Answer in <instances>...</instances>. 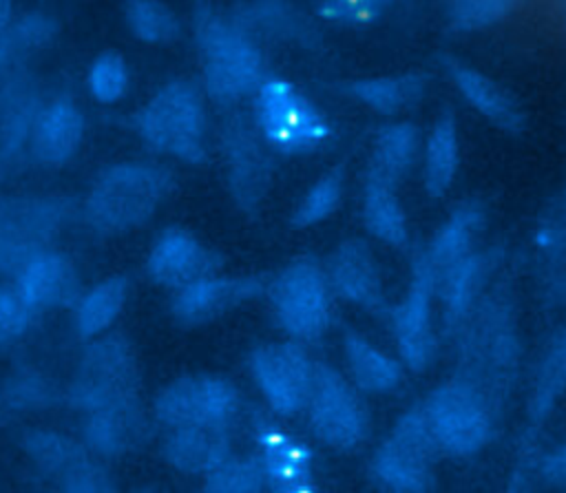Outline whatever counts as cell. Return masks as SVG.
Returning a JSON list of instances; mask_svg holds the SVG:
<instances>
[{
    "label": "cell",
    "mask_w": 566,
    "mask_h": 493,
    "mask_svg": "<svg viewBox=\"0 0 566 493\" xmlns=\"http://www.w3.org/2000/svg\"><path fill=\"white\" fill-rule=\"evenodd\" d=\"M250 374L274 413L287 418L307 407L314 385V363L294 343H265L250 352Z\"/></svg>",
    "instance_id": "30bf717a"
},
{
    "label": "cell",
    "mask_w": 566,
    "mask_h": 493,
    "mask_svg": "<svg viewBox=\"0 0 566 493\" xmlns=\"http://www.w3.org/2000/svg\"><path fill=\"white\" fill-rule=\"evenodd\" d=\"M482 221H484V208L475 199L460 203L449 214V219L436 232L429 250L424 252L436 279L471 254L469 250Z\"/></svg>",
    "instance_id": "7402d4cb"
},
{
    "label": "cell",
    "mask_w": 566,
    "mask_h": 493,
    "mask_svg": "<svg viewBox=\"0 0 566 493\" xmlns=\"http://www.w3.org/2000/svg\"><path fill=\"white\" fill-rule=\"evenodd\" d=\"M436 274L424 254L413 263V274L405 298L391 312V325L398 352L411 371H422L436 356V336L431 325V294Z\"/></svg>",
    "instance_id": "7c38bea8"
},
{
    "label": "cell",
    "mask_w": 566,
    "mask_h": 493,
    "mask_svg": "<svg viewBox=\"0 0 566 493\" xmlns=\"http://www.w3.org/2000/svg\"><path fill=\"white\" fill-rule=\"evenodd\" d=\"M148 438V420L137 398L86 411L84 442L99 455H122L142 447Z\"/></svg>",
    "instance_id": "ac0fdd59"
},
{
    "label": "cell",
    "mask_w": 566,
    "mask_h": 493,
    "mask_svg": "<svg viewBox=\"0 0 566 493\" xmlns=\"http://www.w3.org/2000/svg\"><path fill=\"white\" fill-rule=\"evenodd\" d=\"M349 374L358 389L369 394L394 391L400 382V365L363 336L347 332L343 338Z\"/></svg>",
    "instance_id": "cb8c5ba5"
},
{
    "label": "cell",
    "mask_w": 566,
    "mask_h": 493,
    "mask_svg": "<svg viewBox=\"0 0 566 493\" xmlns=\"http://www.w3.org/2000/svg\"><path fill=\"white\" fill-rule=\"evenodd\" d=\"M239 411L232 382L212 374H190L166 385L153 405L155 420L166 429L184 424H230Z\"/></svg>",
    "instance_id": "9c48e42d"
},
{
    "label": "cell",
    "mask_w": 566,
    "mask_h": 493,
    "mask_svg": "<svg viewBox=\"0 0 566 493\" xmlns=\"http://www.w3.org/2000/svg\"><path fill=\"white\" fill-rule=\"evenodd\" d=\"M564 385H566V329L555 338V343L551 345L539 367L535 391L531 398V413L535 418H542L553 407Z\"/></svg>",
    "instance_id": "836d02e7"
},
{
    "label": "cell",
    "mask_w": 566,
    "mask_h": 493,
    "mask_svg": "<svg viewBox=\"0 0 566 493\" xmlns=\"http://www.w3.org/2000/svg\"><path fill=\"white\" fill-rule=\"evenodd\" d=\"M327 281L334 292L349 303L371 312H380L385 307L376 256L360 239H347L334 250L327 268Z\"/></svg>",
    "instance_id": "9a60e30c"
},
{
    "label": "cell",
    "mask_w": 566,
    "mask_h": 493,
    "mask_svg": "<svg viewBox=\"0 0 566 493\" xmlns=\"http://www.w3.org/2000/svg\"><path fill=\"white\" fill-rule=\"evenodd\" d=\"M60 486L64 491H77V493H102V491L115 489L108 471L91 458H86L71 473H66L60 480Z\"/></svg>",
    "instance_id": "ab89813d"
},
{
    "label": "cell",
    "mask_w": 566,
    "mask_h": 493,
    "mask_svg": "<svg viewBox=\"0 0 566 493\" xmlns=\"http://www.w3.org/2000/svg\"><path fill=\"white\" fill-rule=\"evenodd\" d=\"M422 409L436 444L451 455H473L491 436L489 402L467 380H449L436 387Z\"/></svg>",
    "instance_id": "8992f818"
},
{
    "label": "cell",
    "mask_w": 566,
    "mask_h": 493,
    "mask_svg": "<svg viewBox=\"0 0 566 493\" xmlns=\"http://www.w3.org/2000/svg\"><path fill=\"white\" fill-rule=\"evenodd\" d=\"M515 0H444L453 29L475 31L502 20Z\"/></svg>",
    "instance_id": "8d00e7d4"
},
{
    "label": "cell",
    "mask_w": 566,
    "mask_h": 493,
    "mask_svg": "<svg viewBox=\"0 0 566 493\" xmlns=\"http://www.w3.org/2000/svg\"><path fill=\"white\" fill-rule=\"evenodd\" d=\"M24 451L40 466L42 473L62 480L80 462L88 458L86 449L60 433L53 431H31L24 436Z\"/></svg>",
    "instance_id": "f1b7e54d"
},
{
    "label": "cell",
    "mask_w": 566,
    "mask_h": 493,
    "mask_svg": "<svg viewBox=\"0 0 566 493\" xmlns=\"http://www.w3.org/2000/svg\"><path fill=\"white\" fill-rule=\"evenodd\" d=\"M261 281L254 276H201L175 292L172 316L186 325H201L219 318L232 307L259 294Z\"/></svg>",
    "instance_id": "4fadbf2b"
},
{
    "label": "cell",
    "mask_w": 566,
    "mask_h": 493,
    "mask_svg": "<svg viewBox=\"0 0 566 493\" xmlns=\"http://www.w3.org/2000/svg\"><path fill=\"white\" fill-rule=\"evenodd\" d=\"M139 137L155 150L181 161H201L206 115L199 93L186 82L161 86L135 115Z\"/></svg>",
    "instance_id": "7a4b0ae2"
},
{
    "label": "cell",
    "mask_w": 566,
    "mask_h": 493,
    "mask_svg": "<svg viewBox=\"0 0 566 493\" xmlns=\"http://www.w3.org/2000/svg\"><path fill=\"white\" fill-rule=\"evenodd\" d=\"M259 460L272 491L307 493L316 489L312 480V451L303 440L272 422H265L259 431Z\"/></svg>",
    "instance_id": "2e32d148"
},
{
    "label": "cell",
    "mask_w": 566,
    "mask_h": 493,
    "mask_svg": "<svg viewBox=\"0 0 566 493\" xmlns=\"http://www.w3.org/2000/svg\"><path fill=\"white\" fill-rule=\"evenodd\" d=\"M387 0H323L321 15L334 22H369L374 20L382 9Z\"/></svg>",
    "instance_id": "f35d334b"
},
{
    "label": "cell",
    "mask_w": 566,
    "mask_h": 493,
    "mask_svg": "<svg viewBox=\"0 0 566 493\" xmlns=\"http://www.w3.org/2000/svg\"><path fill=\"white\" fill-rule=\"evenodd\" d=\"M88 91L102 104L122 99L128 91V66L117 51L99 53L88 69Z\"/></svg>",
    "instance_id": "e575fe53"
},
{
    "label": "cell",
    "mask_w": 566,
    "mask_h": 493,
    "mask_svg": "<svg viewBox=\"0 0 566 493\" xmlns=\"http://www.w3.org/2000/svg\"><path fill=\"white\" fill-rule=\"evenodd\" d=\"M49 394L51 389L46 387V382L33 374H22L18 376L11 387H7V398H11V402L18 409H29L33 405H46L49 402Z\"/></svg>",
    "instance_id": "60d3db41"
},
{
    "label": "cell",
    "mask_w": 566,
    "mask_h": 493,
    "mask_svg": "<svg viewBox=\"0 0 566 493\" xmlns=\"http://www.w3.org/2000/svg\"><path fill=\"white\" fill-rule=\"evenodd\" d=\"M270 301L279 325L294 338L316 340L329 325V281L312 259H298L272 281Z\"/></svg>",
    "instance_id": "ba28073f"
},
{
    "label": "cell",
    "mask_w": 566,
    "mask_h": 493,
    "mask_svg": "<svg viewBox=\"0 0 566 493\" xmlns=\"http://www.w3.org/2000/svg\"><path fill=\"white\" fill-rule=\"evenodd\" d=\"M314 436L332 449H354L367 431L365 409L349 382L327 365L314 367V385L307 400Z\"/></svg>",
    "instance_id": "8fae6325"
},
{
    "label": "cell",
    "mask_w": 566,
    "mask_h": 493,
    "mask_svg": "<svg viewBox=\"0 0 566 493\" xmlns=\"http://www.w3.org/2000/svg\"><path fill=\"white\" fill-rule=\"evenodd\" d=\"M427 88V75L422 73H405L389 77H371L349 82L347 91L369 108L391 115L402 108H411L420 102Z\"/></svg>",
    "instance_id": "484cf974"
},
{
    "label": "cell",
    "mask_w": 566,
    "mask_h": 493,
    "mask_svg": "<svg viewBox=\"0 0 566 493\" xmlns=\"http://www.w3.org/2000/svg\"><path fill=\"white\" fill-rule=\"evenodd\" d=\"M203 478V491L208 493H256L265 484V473L259 458L252 460L230 455Z\"/></svg>",
    "instance_id": "1f68e13d"
},
{
    "label": "cell",
    "mask_w": 566,
    "mask_h": 493,
    "mask_svg": "<svg viewBox=\"0 0 566 493\" xmlns=\"http://www.w3.org/2000/svg\"><path fill=\"white\" fill-rule=\"evenodd\" d=\"M254 115L263 139L285 155L310 153L329 137L321 111L285 80H268L259 86Z\"/></svg>",
    "instance_id": "5b68a950"
},
{
    "label": "cell",
    "mask_w": 566,
    "mask_h": 493,
    "mask_svg": "<svg viewBox=\"0 0 566 493\" xmlns=\"http://www.w3.org/2000/svg\"><path fill=\"white\" fill-rule=\"evenodd\" d=\"M230 424H184L168 429L164 458L184 473L206 475L230 458Z\"/></svg>",
    "instance_id": "d6986e66"
},
{
    "label": "cell",
    "mask_w": 566,
    "mask_h": 493,
    "mask_svg": "<svg viewBox=\"0 0 566 493\" xmlns=\"http://www.w3.org/2000/svg\"><path fill=\"white\" fill-rule=\"evenodd\" d=\"M343 195V170L334 168L329 172H325L301 199V203L296 206L294 214H292V225L296 228H307L314 223H321L323 219H327Z\"/></svg>",
    "instance_id": "d6a6232c"
},
{
    "label": "cell",
    "mask_w": 566,
    "mask_h": 493,
    "mask_svg": "<svg viewBox=\"0 0 566 493\" xmlns=\"http://www.w3.org/2000/svg\"><path fill=\"white\" fill-rule=\"evenodd\" d=\"M438 449L424 409L416 405L400 416L391 436L378 447L371 471L394 491L420 493L433 486V460Z\"/></svg>",
    "instance_id": "52a82bcc"
},
{
    "label": "cell",
    "mask_w": 566,
    "mask_h": 493,
    "mask_svg": "<svg viewBox=\"0 0 566 493\" xmlns=\"http://www.w3.org/2000/svg\"><path fill=\"white\" fill-rule=\"evenodd\" d=\"M139 369L133 345L122 334L95 336L84 349L71 382V405L93 411L137 398Z\"/></svg>",
    "instance_id": "277c9868"
},
{
    "label": "cell",
    "mask_w": 566,
    "mask_h": 493,
    "mask_svg": "<svg viewBox=\"0 0 566 493\" xmlns=\"http://www.w3.org/2000/svg\"><path fill=\"white\" fill-rule=\"evenodd\" d=\"M13 15V0H0V40L9 33Z\"/></svg>",
    "instance_id": "7bdbcfd3"
},
{
    "label": "cell",
    "mask_w": 566,
    "mask_h": 493,
    "mask_svg": "<svg viewBox=\"0 0 566 493\" xmlns=\"http://www.w3.org/2000/svg\"><path fill=\"white\" fill-rule=\"evenodd\" d=\"M38 117L35 97L27 86H13L0 99V133L4 144H20Z\"/></svg>",
    "instance_id": "d590c367"
},
{
    "label": "cell",
    "mask_w": 566,
    "mask_h": 493,
    "mask_svg": "<svg viewBox=\"0 0 566 493\" xmlns=\"http://www.w3.org/2000/svg\"><path fill=\"white\" fill-rule=\"evenodd\" d=\"M416 150H418V130L413 124L398 122V124L385 126L376 137L367 175L385 179L396 186L405 177V172L411 168Z\"/></svg>",
    "instance_id": "83f0119b"
},
{
    "label": "cell",
    "mask_w": 566,
    "mask_h": 493,
    "mask_svg": "<svg viewBox=\"0 0 566 493\" xmlns=\"http://www.w3.org/2000/svg\"><path fill=\"white\" fill-rule=\"evenodd\" d=\"M124 20L130 33L148 44L172 42L181 29L177 15L159 0H126Z\"/></svg>",
    "instance_id": "f546056e"
},
{
    "label": "cell",
    "mask_w": 566,
    "mask_h": 493,
    "mask_svg": "<svg viewBox=\"0 0 566 493\" xmlns=\"http://www.w3.org/2000/svg\"><path fill=\"white\" fill-rule=\"evenodd\" d=\"M444 64L453 84L464 95V99L478 113H482L489 122H493L497 128L506 133H520L526 126V117L520 104L513 99V95L504 86H500L495 80L486 77L478 69H471L458 60L447 57Z\"/></svg>",
    "instance_id": "ffe728a7"
},
{
    "label": "cell",
    "mask_w": 566,
    "mask_h": 493,
    "mask_svg": "<svg viewBox=\"0 0 566 493\" xmlns=\"http://www.w3.org/2000/svg\"><path fill=\"white\" fill-rule=\"evenodd\" d=\"M15 287L33 312H46L73 303L80 279L64 254L40 250L18 270Z\"/></svg>",
    "instance_id": "e0dca14e"
},
{
    "label": "cell",
    "mask_w": 566,
    "mask_h": 493,
    "mask_svg": "<svg viewBox=\"0 0 566 493\" xmlns=\"http://www.w3.org/2000/svg\"><path fill=\"white\" fill-rule=\"evenodd\" d=\"M203 82L217 102H234L261 86L263 57L237 24L203 20L199 27Z\"/></svg>",
    "instance_id": "3957f363"
},
{
    "label": "cell",
    "mask_w": 566,
    "mask_h": 493,
    "mask_svg": "<svg viewBox=\"0 0 566 493\" xmlns=\"http://www.w3.org/2000/svg\"><path fill=\"white\" fill-rule=\"evenodd\" d=\"M544 475L551 482L566 484V444L557 447L551 455L544 460Z\"/></svg>",
    "instance_id": "b9f144b4"
},
{
    "label": "cell",
    "mask_w": 566,
    "mask_h": 493,
    "mask_svg": "<svg viewBox=\"0 0 566 493\" xmlns=\"http://www.w3.org/2000/svg\"><path fill=\"white\" fill-rule=\"evenodd\" d=\"M172 175L150 164L104 170L86 197V219L99 232H126L146 223L170 192Z\"/></svg>",
    "instance_id": "6da1fadb"
},
{
    "label": "cell",
    "mask_w": 566,
    "mask_h": 493,
    "mask_svg": "<svg viewBox=\"0 0 566 493\" xmlns=\"http://www.w3.org/2000/svg\"><path fill=\"white\" fill-rule=\"evenodd\" d=\"M217 268L214 254L201 245V241L184 230L168 228L164 230L150 248L146 270L148 276L164 287L179 290L201 276L212 274Z\"/></svg>",
    "instance_id": "5bb4252c"
},
{
    "label": "cell",
    "mask_w": 566,
    "mask_h": 493,
    "mask_svg": "<svg viewBox=\"0 0 566 493\" xmlns=\"http://www.w3.org/2000/svg\"><path fill=\"white\" fill-rule=\"evenodd\" d=\"M33 310L20 296L18 287H0V345L15 340L29 327Z\"/></svg>",
    "instance_id": "74e56055"
},
{
    "label": "cell",
    "mask_w": 566,
    "mask_h": 493,
    "mask_svg": "<svg viewBox=\"0 0 566 493\" xmlns=\"http://www.w3.org/2000/svg\"><path fill=\"white\" fill-rule=\"evenodd\" d=\"M394 188V183L367 175L363 195V221L376 239L394 248H402L407 243V219Z\"/></svg>",
    "instance_id": "d4e9b609"
},
{
    "label": "cell",
    "mask_w": 566,
    "mask_h": 493,
    "mask_svg": "<svg viewBox=\"0 0 566 493\" xmlns=\"http://www.w3.org/2000/svg\"><path fill=\"white\" fill-rule=\"evenodd\" d=\"M128 296V281L124 276H111L91 287L77 303L75 332L82 338H95L104 334L119 316Z\"/></svg>",
    "instance_id": "4316f807"
},
{
    "label": "cell",
    "mask_w": 566,
    "mask_h": 493,
    "mask_svg": "<svg viewBox=\"0 0 566 493\" xmlns=\"http://www.w3.org/2000/svg\"><path fill=\"white\" fill-rule=\"evenodd\" d=\"M482 270H484L482 256L469 254L440 276L442 294L447 301V323L449 325L460 321L462 314L467 312V307L475 294V287L482 279Z\"/></svg>",
    "instance_id": "4dcf8cb0"
},
{
    "label": "cell",
    "mask_w": 566,
    "mask_h": 493,
    "mask_svg": "<svg viewBox=\"0 0 566 493\" xmlns=\"http://www.w3.org/2000/svg\"><path fill=\"white\" fill-rule=\"evenodd\" d=\"M458 161H460V146H458L455 119L449 111H444L431 126L424 144L422 183L433 199L442 197L451 188L458 170Z\"/></svg>",
    "instance_id": "603a6c76"
},
{
    "label": "cell",
    "mask_w": 566,
    "mask_h": 493,
    "mask_svg": "<svg viewBox=\"0 0 566 493\" xmlns=\"http://www.w3.org/2000/svg\"><path fill=\"white\" fill-rule=\"evenodd\" d=\"M84 117L75 104L57 99L42 108L31 128L33 157L49 166L69 161L82 144Z\"/></svg>",
    "instance_id": "44dd1931"
}]
</instances>
